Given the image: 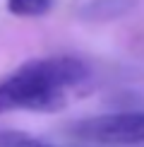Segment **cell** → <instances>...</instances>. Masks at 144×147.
Here are the masks:
<instances>
[{
	"mask_svg": "<svg viewBox=\"0 0 144 147\" xmlns=\"http://www.w3.org/2000/svg\"><path fill=\"white\" fill-rule=\"evenodd\" d=\"M0 147H55V145H48L43 140L22 135V133H5V135H0Z\"/></svg>",
	"mask_w": 144,
	"mask_h": 147,
	"instance_id": "cell-4",
	"label": "cell"
},
{
	"mask_svg": "<svg viewBox=\"0 0 144 147\" xmlns=\"http://www.w3.org/2000/svg\"><path fill=\"white\" fill-rule=\"evenodd\" d=\"M89 77L87 63L75 56L31 58L0 82V116L7 111H60L67 89Z\"/></svg>",
	"mask_w": 144,
	"mask_h": 147,
	"instance_id": "cell-1",
	"label": "cell"
},
{
	"mask_svg": "<svg viewBox=\"0 0 144 147\" xmlns=\"http://www.w3.org/2000/svg\"><path fill=\"white\" fill-rule=\"evenodd\" d=\"M5 5L17 17H43L53 7V0H5Z\"/></svg>",
	"mask_w": 144,
	"mask_h": 147,
	"instance_id": "cell-3",
	"label": "cell"
},
{
	"mask_svg": "<svg viewBox=\"0 0 144 147\" xmlns=\"http://www.w3.org/2000/svg\"><path fill=\"white\" fill-rule=\"evenodd\" d=\"M72 135L94 145H144V111H111L82 118Z\"/></svg>",
	"mask_w": 144,
	"mask_h": 147,
	"instance_id": "cell-2",
	"label": "cell"
}]
</instances>
